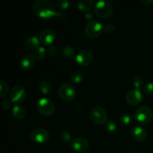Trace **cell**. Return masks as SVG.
Here are the masks:
<instances>
[{
  "label": "cell",
  "mask_w": 153,
  "mask_h": 153,
  "mask_svg": "<svg viewBox=\"0 0 153 153\" xmlns=\"http://www.w3.org/2000/svg\"><path fill=\"white\" fill-rule=\"evenodd\" d=\"M33 9L38 17L43 19H49L56 16H60L57 12L56 7L52 2L48 0H37L33 5Z\"/></svg>",
  "instance_id": "obj_1"
},
{
  "label": "cell",
  "mask_w": 153,
  "mask_h": 153,
  "mask_svg": "<svg viewBox=\"0 0 153 153\" xmlns=\"http://www.w3.org/2000/svg\"><path fill=\"white\" fill-rule=\"evenodd\" d=\"M94 10L96 14L102 19H108L113 14L114 8L112 4L107 1H95Z\"/></svg>",
  "instance_id": "obj_2"
},
{
  "label": "cell",
  "mask_w": 153,
  "mask_h": 153,
  "mask_svg": "<svg viewBox=\"0 0 153 153\" xmlns=\"http://www.w3.org/2000/svg\"><path fill=\"white\" fill-rule=\"evenodd\" d=\"M104 27L101 22L97 19L90 20L85 27V33L90 38H97L102 34Z\"/></svg>",
  "instance_id": "obj_3"
},
{
  "label": "cell",
  "mask_w": 153,
  "mask_h": 153,
  "mask_svg": "<svg viewBox=\"0 0 153 153\" xmlns=\"http://www.w3.org/2000/svg\"><path fill=\"white\" fill-rule=\"evenodd\" d=\"M37 110L40 114L46 117L52 116L55 113V108L53 102L49 98L43 97L40 99L36 105Z\"/></svg>",
  "instance_id": "obj_4"
},
{
  "label": "cell",
  "mask_w": 153,
  "mask_h": 153,
  "mask_svg": "<svg viewBox=\"0 0 153 153\" xmlns=\"http://www.w3.org/2000/svg\"><path fill=\"white\" fill-rule=\"evenodd\" d=\"M135 120L141 125L149 123L152 118V111L149 106L143 105L139 108L134 114Z\"/></svg>",
  "instance_id": "obj_5"
},
{
  "label": "cell",
  "mask_w": 153,
  "mask_h": 153,
  "mask_svg": "<svg viewBox=\"0 0 153 153\" xmlns=\"http://www.w3.org/2000/svg\"><path fill=\"white\" fill-rule=\"evenodd\" d=\"M58 95L64 101L70 102L76 98V91L71 84L64 83L59 87Z\"/></svg>",
  "instance_id": "obj_6"
},
{
  "label": "cell",
  "mask_w": 153,
  "mask_h": 153,
  "mask_svg": "<svg viewBox=\"0 0 153 153\" xmlns=\"http://www.w3.org/2000/svg\"><path fill=\"white\" fill-rule=\"evenodd\" d=\"M90 116H91V120L97 125H102L107 122V112L102 107H100V106L93 108Z\"/></svg>",
  "instance_id": "obj_7"
},
{
  "label": "cell",
  "mask_w": 153,
  "mask_h": 153,
  "mask_svg": "<svg viewBox=\"0 0 153 153\" xmlns=\"http://www.w3.org/2000/svg\"><path fill=\"white\" fill-rule=\"evenodd\" d=\"M76 63L81 67H88L94 61V55L88 49L80 50L76 56Z\"/></svg>",
  "instance_id": "obj_8"
},
{
  "label": "cell",
  "mask_w": 153,
  "mask_h": 153,
  "mask_svg": "<svg viewBox=\"0 0 153 153\" xmlns=\"http://www.w3.org/2000/svg\"><path fill=\"white\" fill-rule=\"evenodd\" d=\"M10 101L13 103H22L26 99V92L21 85H15L10 92Z\"/></svg>",
  "instance_id": "obj_9"
},
{
  "label": "cell",
  "mask_w": 153,
  "mask_h": 153,
  "mask_svg": "<svg viewBox=\"0 0 153 153\" xmlns=\"http://www.w3.org/2000/svg\"><path fill=\"white\" fill-rule=\"evenodd\" d=\"M29 137L35 143L43 144L49 140V133L44 128H37L31 131Z\"/></svg>",
  "instance_id": "obj_10"
},
{
  "label": "cell",
  "mask_w": 153,
  "mask_h": 153,
  "mask_svg": "<svg viewBox=\"0 0 153 153\" xmlns=\"http://www.w3.org/2000/svg\"><path fill=\"white\" fill-rule=\"evenodd\" d=\"M89 141L85 137H78L73 139L70 143V147L76 152H84L89 148Z\"/></svg>",
  "instance_id": "obj_11"
},
{
  "label": "cell",
  "mask_w": 153,
  "mask_h": 153,
  "mask_svg": "<svg viewBox=\"0 0 153 153\" xmlns=\"http://www.w3.org/2000/svg\"><path fill=\"white\" fill-rule=\"evenodd\" d=\"M143 99V94L140 89L134 88V89L131 90L127 94L126 97V101L129 105L136 106L141 102Z\"/></svg>",
  "instance_id": "obj_12"
},
{
  "label": "cell",
  "mask_w": 153,
  "mask_h": 153,
  "mask_svg": "<svg viewBox=\"0 0 153 153\" xmlns=\"http://www.w3.org/2000/svg\"><path fill=\"white\" fill-rule=\"evenodd\" d=\"M55 38H56L55 32L51 28L43 30L40 32V37H39L40 43L46 46H51L55 40Z\"/></svg>",
  "instance_id": "obj_13"
},
{
  "label": "cell",
  "mask_w": 153,
  "mask_h": 153,
  "mask_svg": "<svg viewBox=\"0 0 153 153\" xmlns=\"http://www.w3.org/2000/svg\"><path fill=\"white\" fill-rule=\"evenodd\" d=\"M131 137L136 141H143L146 139L147 132L143 127L137 126L133 127L131 129Z\"/></svg>",
  "instance_id": "obj_14"
},
{
  "label": "cell",
  "mask_w": 153,
  "mask_h": 153,
  "mask_svg": "<svg viewBox=\"0 0 153 153\" xmlns=\"http://www.w3.org/2000/svg\"><path fill=\"white\" fill-rule=\"evenodd\" d=\"M34 62H35V59L33 55L26 54L21 58L20 65L22 68L25 70H29L34 67Z\"/></svg>",
  "instance_id": "obj_15"
},
{
  "label": "cell",
  "mask_w": 153,
  "mask_h": 153,
  "mask_svg": "<svg viewBox=\"0 0 153 153\" xmlns=\"http://www.w3.org/2000/svg\"><path fill=\"white\" fill-rule=\"evenodd\" d=\"M11 113L13 118L17 120H22L25 117V115H26L25 109L19 105H16L13 106Z\"/></svg>",
  "instance_id": "obj_16"
},
{
  "label": "cell",
  "mask_w": 153,
  "mask_h": 153,
  "mask_svg": "<svg viewBox=\"0 0 153 153\" xmlns=\"http://www.w3.org/2000/svg\"><path fill=\"white\" fill-rule=\"evenodd\" d=\"M40 39L37 38L35 36H30L25 40V45L30 50H35L37 48L40 46Z\"/></svg>",
  "instance_id": "obj_17"
},
{
  "label": "cell",
  "mask_w": 153,
  "mask_h": 153,
  "mask_svg": "<svg viewBox=\"0 0 153 153\" xmlns=\"http://www.w3.org/2000/svg\"><path fill=\"white\" fill-rule=\"evenodd\" d=\"M95 1L91 0H80L77 2V7L84 12H88L94 7Z\"/></svg>",
  "instance_id": "obj_18"
},
{
  "label": "cell",
  "mask_w": 153,
  "mask_h": 153,
  "mask_svg": "<svg viewBox=\"0 0 153 153\" xmlns=\"http://www.w3.org/2000/svg\"><path fill=\"white\" fill-rule=\"evenodd\" d=\"M47 53V49H45L44 46H40L38 48L33 51V56L37 61H42L46 57Z\"/></svg>",
  "instance_id": "obj_19"
},
{
  "label": "cell",
  "mask_w": 153,
  "mask_h": 153,
  "mask_svg": "<svg viewBox=\"0 0 153 153\" xmlns=\"http://www.w3.org/2000/svg\"><path fill=\"white\" fill-rule=\"evenodd\" d=\"M62 55L66 59L70 60L73 59L75 56V50L72 46H66L63 48L62 50Z\"/></svg>",
  "instance_id": "obj_20"
},
{
  "label": "cell",
  "mask_w": 153,
  "mask_h": 153,
  "mask_svg": "<svg viewBox=\"0 0 153 153\" xmlns=\"http://www.w3.org/2000/svg\"><path fill=\"white\" fill-rule=\"evenodd\" d=\"M39 90L40 93L44 95H47L52 91V85L47 81H43L39 85Z\"/></svg>",
  "instance_id": "obj_21"
},
{
  "label": "cell",
  "mask_w": 153,
  "mask_h": 153,
  "mask_svg": "<svg viewBox=\"0 0 153 153\" xmlns=\"http://www.w3.org/2000/svg\"><path fill=\"white\" fill-rule=\"evenodd\" d=\"M10 91L8 84L4 81H0V97L4 98L8 95Z\"/></svg>",
  "instance_id": "obj_22"
},
{
  "label": "cell",
  "mask_w": 153,
  "mask_h": 153,
  "mask_svg": "<svg viewBox=\"0 0 153 153\" xmlns=\"http://www.w3.org/2000/svg\"><path fill=\"white\" fill-rule=\"evenodd\" d=\"M71 80L72 83L76 84V85H79V84L82 83L84 80V75L82 74L81 72L76 71L72 74L71 76Z\"/></svg>",
  "instance_id": "obj_23"
},
{
  "label": "cell",
  "mask_w": 153,
  "mask_h": 153,
  "mask_svg": "<svg viewBox=\"0 0 153 153\" xmlns=\"http://www.w3.org/2000/svg\"><path fill=\"white\" fill-rule=\"evenodd\" d=\"M56 4L61 10H66L73 4V1L71 0H58Z\"/></svg>",
  "instance_id": "obj_24"
},
{
  "label": "cell",
  "mask_w": 153,
  "mask_h": 153,
  "mask_svg": "<svg viewBox=\"0 0 153 153\" xmlns=\"http://www.w3.org/2000/svg\"><path fill=\"white\" fill-rule=\"evenodd\" d=\"M59 138L63 143H70V141L73 140H72V137L70 133L68 131H65V130H64V131H62L61 133H60Z\"/></svg>",
  "instance_id": "obj_25"
},
{
  "label": "cell",
  "mask_w": 153,
  "mask_h": 153,
  "mask_svg": "<svg viewBox=\"0 0 153 153\" xmlns=\"http://www.w3.org/2000/svg\"><path fill=\"white\" fill-rule=\"evenodd\" d=\"M120 122L123 126H128L132 123V120L130 115L127 114H123L120 116Z\"/></svg>",
  "instance_id": "obj_26"
},
{
  "label": "cell",
  "mask_w": 153,
  "mask_h": 153,
  "mask_svg": "<svg viewBox=\"0 0 153 153\" xmlns=\"http://www.w3.org/2000/svg\"><path fill=\"white\" fill-rule=\"evenodd\" d=\"M105 128L109 132H115L117 128V124L114 121H113L112 120H108L105 123Z\"/></svg>",
  "instance_id": "obj_27"
},
{
  "label": "cell",
  "mask_w": 153,
  "mask_h": 153,
  "mask_svg": "<svg viewBox=\"0 0 153 153\" xmlns=\"http://www.w3.org/2000/svg\"><path fill=\"white\" fill-rule=\"evenodd\" d=\"M133 85L136 89H140L141 87H143V79L141 76H134L132 80Z\"/></svg>",
  "instance_id": "obj_28"
},
{
  "label": "cell",
  "mask_w": 153,
  "mask_h": 153,
  "mask_svg": "<svg viewBox=\"0 0 153 153\" xmlns=\"http://www.w3.org/2000/svg\"><path fill=\"white\" fill-rule=\"evenodd\" d=\"M143 91L146 94L149 96L153 95V83L152 82H147L143 87Z\"/></svg>",
  "instance_id": "obj_29"
},
{
  "label": "cell",
  "mask_w": 153,
  "mask_h": 153,
  "mask_svg": "<svg viewBox=\"0 0 153 153\" xmlns=\"http://www.w3.org/2000/svg\"><path fill=\"white\" fill-rule=\"evenodd\" d=\"M104 31H105L106 34H111L115 31V27L114 26V25H112V24L111 23L107 24V25L104 27Z\"/></svg>",
  "instance_id": "obj_30"
},
{
  "label": "cell",
  "mask_w": 153,
  "mask_h": 153,
  "mask_svg": "<svg viewBox=\"0 0 153 153\" xmlns=\"http://www.w3.org/2000/svg\"><path fill=\"white\" fill-rule=\"evenodd\" d=\"M57 52H58V49H57L56 46H53V45H51L48 47L47 49V53L48 55H50V56H55L57 54Z\"/></svg>",
  "instance_id": "obj_31"
},
{
  "label": "cell",
  "mask_w": 153,
  "mask_h": 153,
  "mask_svg": "<svg viewBox=\"0 0 153 153\" xmlns=\"http://www.w3.org/2000/svg\"><path fill=\"white\" fill-rule=\"evenodd\" d=\"M1 108H2L4 110H9V109L11 108L12 102L10 101V100H4V101H2V102H1Z\"/></svg>",
  "instance_id": "obj_32"
},
{
  "label": "cell",
  "mask_w": 153,
  "mask_h": 153,
  "mask_svg": "<svg viewBox=\"0 0 153 153\" xmlns=\"http://www.w3.org/2000/svg\"><path fill=\"white\" fill-rule=\"evenodd\" d=\"M141 2L143 3V4H146V5H149V4H152L153 0H143Z\"/></svg>",
  "instance_id": "obj_33"
},
{
  "label": "cell",
  "mask_w": 153,
  "mask_h": 153,
  "mask_svg": "<svg viewBox=\"0 0 153 153\" xmlns=\"http://www.w3.org/2000/svg\"><path fill=\"white\" fill-rule=\"evenodd\" d=\"M85 18H86L87 19H92L93 16H93V14L91 13H89V12H88L87 13H85Z\"/></svg>",
  "instance_id": "obj_34"
}]
</instances>
